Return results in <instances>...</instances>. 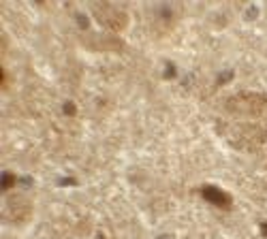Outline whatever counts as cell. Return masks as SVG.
<instances>
[{"instance_id": "obj_1", "label": "cell", "mask_w": 267, "mask_h": 239, "mask_svg": "<svg viewBox=\"0 0 267 239\" xmlns=\"http://www.w3.org/2000/svg\"><path fill=\"white\" fill-rule=\"evenodd\" d=\"M201 195H203V199L208 203H212V205L220 207V209H229V207H231V203H233L231 197H229L227 193H222L220 188H216V186H203Z\"/></svg>"}, {"instance_id": "obj_2", "label": "cell", "mask_w": 267, "mask_h": 239, "mask_svg": "<svg viewBox=\"0 0 267 239\" xmlns=\"http://www.w3.org/2000/svg\"><path fill=\"white\" fill-rule=\"evenodd\" d=\"M13 182H15V177L11 175V173H5V182H3V188H5V190H9V188H11V184H13Z\"/></svg>"}, {"instance_id": "obj_3", "label": "cell", "mask_w": 267, "mask_h": 239, "mask_svg": "<svg viewBox=\"0 0 267 239\" xmlns=\"http://www.w3.org/2000/svg\"><path fill=\"white\" fill-rule=\"evenodd\" d=\"M261 226H263V233L267 235V224H261Z\"/></svg>"}]
</instances>
